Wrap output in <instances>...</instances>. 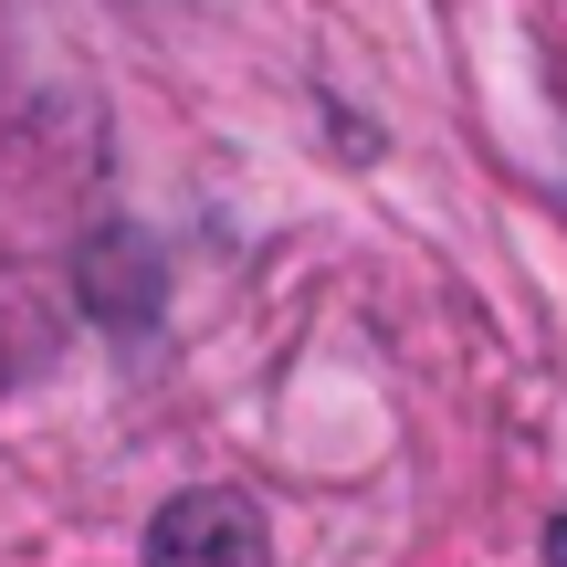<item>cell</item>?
<instances>
[{
	"label": "cell",
	"mask_w": 567,
	"mask_h": 567,
	"mask_svg": "<svg viewBox=\"0 0 567 567\" xmlns=\"http://www.w3.org/2000/svg\"><path fill=\"white\" fill-rule=\"evenodd\" d=\"M147 567H274V536L243 494H179L147 526Z\"/></svg>",
	"instance_id": "1"
},
{
	"label": "cell",
	"mask_w": 567,
	"mask_h": 567,
	"mask_svg": "<svg viewBox=\"0 0 567 567\" xmlns=\"http://www.w3.org/2000/svg\"><path fill=\"white\" fill-rule=\"evenodd\" d=\"M547 557H557V567H567V526H557V536H547Z\"/></svg>",
	"instance_id": "2"
}]
</instances>
